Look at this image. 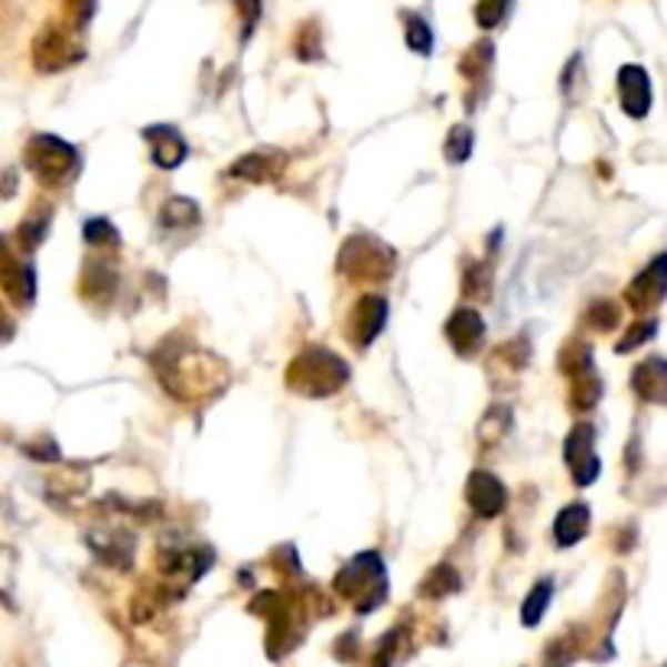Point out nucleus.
Returning <instances> with one entry per match:
<instances>
[{"mask_svg": "<svg viewBox=\"0 0 667 667\" xmlns=\"http://www.w3.org/2000/svg\"><path fill=\"white\" fill-rule=\"evenodd\" d=\"M235 7L241 13V40H247L261 20V0H235Z\"/></svg>", "mask_w": 667, "mask_h": 667, "instance_id": "nucleus-38", "label": "nucleus"}, {"mask_svg": "<svg viewBox=\"0 0 667 667\" xmlns=\"http://www.w3.org/2000/svg\"><path fill=\"white\" fill-rule=\"evenodd\" d=\"M473 141H476L473 131H469L466 124H456V128L449 131V138H446V146H443V150H446V163H453V166H456V163H466L469 153H473Z\"/></svg>", "mask_w": 667, "mask_h": 667, "instance_id": "nucleus-29", "label": "nucleus"}, {"mask_svg": "<svg viewBox=\"0 0 667 667\" xmlns=\"http://www.w3.org/2000/svg\"><path fill=\"white\" fill-rule=\"evenodd\" d=\"M199 222H202V212L186 195H173L160 212V229L163 232H192V229H199Z\"/></svg>", "mask_w": 667, "mask_h": 667, "instance_id": "nucleus-20", "label": "nucleus"}, {"mask_svg": "<svg viewBox=\"0 0 667 667\" xmlns=\"http://www.w3.org/2000/svg\"><path fill=\"white\" fill-rule=\"evenodd\" d=\"M384 323H387V300L384 296H362L352 310L348 320V338L355 348H368L378 335H382Z\"/></svg>", "mask_w": 667, "mask_h": 667, "instance_id": "nucleus-9", "label": "nucleus"}, {"mask_svg": "<svg viewBox=\"0 0 667 667\" xmlns=\"http://www.w3.org/2000/svg\"><path fill=\"white\" fill-rule=\"evenodd\" d=\"M85 241L95 247V251H101V247H118L121 244V235H118V229L108 222V219H89L85 222Z\"/></svg>", "mask_w": 667, "mask_h": 667, "instance_id": "nucleus-30", "label": "nucleus"}, {"mask_svg": "<svg viewBox=\"0 0 667 667\" xmlns=\"http://www.w3.org/2000/svg\"><path fill=\"white\" fill-rule=\"evenodd\" d=\"M512 10V0H478L476 3V23L482 30H495Z\"/></svg>", "mask_w": 667, "mask_h": 667, "instance_id": "nucleus-31", "label": "nucleus"}, {"mask_svg": "<svg viewBox=\"0 0 667 667\" xmlns=\"http://www.w3.org/2000/svg\"><path fill=\"white\" fill-rule=\"evenodd\" d=\"M404 20V40L417 55H429L433 52V30L421 13H401Z\"/></svg>", "mask_w": 667, "mask_h": 667, "instance_id": "nucleus-27", "label": "nucleus"}, {"mask_svg": "<svg viewBox=\"0 0 667 667\" xmlns=\"http://www.w3.org/2000/svg\"><path fill=\"white\" fill-rule=\"evenodd\" d=\"M150 365L176 401H205L229 384V365L183 335H170L153 348Z\"/></svg>", "mask_w": 667, "mask_h": 667, "instance_id": "nucleus-1", "label": "nucleus"}, {"mask_svg": "<svg viewBox=\"0 0 667 667\" xmlns=\"http://www.w3.org/2000/svg\"><path fill=\"white\" fill-rule=\"evenodd\" d=\"M631 387L641 401L648 404H665L667 401V362L661 355L645 358L635 372H631Z\"/></svg>", "mask_w": 667, "mask_h": 667, "instance_id": "nucleus-16", "label": "nucleus"}, {"mask_svg": "<svg viewBox=\"0 0 667 667\" xmlns=\"http://www.w3.org/2000/svg\"><path fill=\"white\" fill-rule=\"evenodd\" d=\"M550 599H554V579H540V583H534V589L527 593L525 606H522V621H525L527 628H534L537 621L544 619Z\"/></svg>", "mask_w": 667, "mask_h": 667, "instance_id": "nucleus-25", "label": "nucleus"}, {"mask_svg": "<svg viewBox=\"0 0 667 667\" xmlns=\"http://www.w3.org/2000/svg\"><path fill=\"white\" fill-rule=\"evenodd\" d=\"M394 264H397L394 247L384 244L382 239H375V235H368V232L352 235L338 251V271L345 277H352L355 284H372V281L391 277Z\"/></svg>", "mask_w": 667, "mask_h": 667, "instance_id": "nucleus-4", "label": "nucleus"}, {"mask_svg": "<svg viewBox=\"0 0 667 667\" xmlns=\"http://www.w3.org/2000/svg\"><path fill=\"white\" fill-rule=\"evenodd\" d=\"M466 502H469V508L476 512L478 518H495L508 505V488H505V482L498 476H492L485 469H476L469 476V482H466Z\"/></svg>", "mask_w": 667, "mask_h": 667, "instance_id": "nucleus-10", "label": "nucleus"}, {"mask_svg": "<svg viewBox=\"0 0 667 667\" xmlns=\"http://www.w3.org/2000/svg\"><path fill=\"white\" fill-rule=\"evenodd\" d=\"M459 586H463L459 573L453 570L449 564H439V567L429 570L424 586H421V593H424L427 599H443V596H449V593H459Z\"/></svg>", "mask_w": 667, "mask_h": 667, "instance_id": "nucleus-26", "label": "nucleus"}, {"mask_svg": "<svg viewBox=\"0 0 667 667\" xmlns=\"http://www.w3.org/2000/svg\"><path fill=\"white\" fill-rule=\"evenodd\" d=\"M118 290V271L108 261H92L82 274V296L92 303H108Z\"/></svg>", "mask_w": 667, "mask_h": 667, "instance_id": "nucleus-19", "label": "nucleus"}, {"mask_svg": "<svg viewBox=\"0 0 667 667\" xmlns=\"http://www.w3.org/2000/svg\"><path fill=\"white\" fill-rule=\"evenodd\" d=\"M17 239L23 244V251H33L40 241L47 239V219H27V222L17 229Z\"/></svg>", "mask_w": 667, "mask_h": 667, "instance_id": "nucleus-36", "label": "nucleus"}, {"mask_svg": "<svg viewBox=\"0 0 667 667\" xmlns=\"http://www.w3.org/2000/svg\"><path fill=\"white\" fill-rule=\"evenodd\" d=\"M619 104L635 121H641L651 111V79L641 65H621L619 69Z\"/></svg>", "mask_w": 667, "mask_h": 667, "instance_id": "nucleus-14", "label": "nucleus"}, {"mask_svg": "<svg viewBox=\"0 0 667 667\" xmlns=\"http://www.w3.org/2000/svg\"><path fill=\"white\" fill-rule=\"evenodd\" d=\"M394 641H397V628L384 638L382 645H378V651H375V665L372 667H391V658H394Z\"/></svg>", "mask_w": 667, "mask_h": 667, "instance_id": "nucleus-40", "label": "nucleus"}, {"mask_svg": "<svg viewBox=\"0 0 667 667\" xmlns=\"http://www.w3.org/2000/svg\"><path fill=\"white\" fill-rule=\"evenodd\" d=\"M296 55H300V59H306V62H316V59L323 55L316 23H310L306 30H300V40H296Z\"/></svg>", "mask_w": 667, "mask_h": 667, "instance_id": "nucleus-35", "label": "nucleus"}, {"mask_svg": "<svg viewBox=\"0 0 667 667\" xmlns=\"http://www.w3.org/2000/svg\"><path fill=\"white\" fill-rule=\"evenodd\" d=\"M89 547L98 560H104L114 570H128L134 564V537L118 527H98L89 534Z\"/></svg>", "mask_w": 667, "mask_h": 667, "instance_id": "nucleus-13", "label": "nucleus"}, {"mask_svg": "<svg viewBox=\"0 0 667 667\" xmlns=\"http://www.w3.org/2000/svg\"><path fill=\"white\" fill-rule=\"evenodd\" d=\"M589 530V505L583 502H573L567 508L557 512V522H554V540L557 547H573L586 537Z\"/></svg>", "mask_w": 667, "mask_h": 667, "instance_id": "nucleus-18", "label": "nucleus"}, {"mask_svg": "<svg viewBox=\"0 0 667 667\" xmlns=\"http://www.w3.org/2000/svg\"><path fill=\"white\" fill-rule=\"evenodd\" d=\"M143 141L150 143V156L160 170H176L186 156L190 146L183 141V134L173 124H150L143 128Z\"/></svg>", "mask_w": 667, "mask_h": 667, "instance_id": "nucleus-11", "label": "nucleus"}, {"mask_svg": "<svg viewBox=\"0 0 667 667\" xmlns=\"http://www.w3.org/2000/svg\"><path fill=\"white\" fill-rule=\"evenodd\" d=\"M667 293V257L665 254H658L651 264H648V271H641L631 286H628V293H625V300L635 306V310H655L661 300H665Z\"/></svg>", "mask_w": 667, "mask_h": 667, "instance_id": "nucleus-15", "label": "nucleus"}, {"mask_svg": "<svg viewBox=\"0 0 667 667\" xmlns=\"http://www.w3.org/2000/svg\"><path fill=\"white\" fill-rule=\"evenodd\" d=\"M0 286L17 306H30L37 300V271L7 247V239H0Z\"/></svg>", "mask_w": 667, "mask_h": 667, "instance_id": "nucleus-8", "label": "nucleus"}, {"mask_svg": "<svg viewBox=\"0 0 667 667\" xmlns=\"http://www.w3.org/2000/svg\"><path fill=\"white\" fill-rule=\"evenodd\" d=\"M23 160H27L30 173L43 186H65L75 176V170H79V150L69 141L55 138V134L30 138Z\"/></svg>", "mask_w": 667, "mask_h": 667, "instance_id": "nucleus-5", "label": "nucleus"}, {"mask_svg": "<svg viewBox=\"0 0 667 667\" xmlns=\"http://www.w3.org/2000/svg\"><path fill=\"white\" fill-rule=\"evenodd\" d=\"M492 55H495V49L488 40H478L469 47V52L459 59V72H463V79L466 82H473V85H482L485 82V75H488V65H492Z\"/></svg>", "mask_w": 667, "mask_h": 667, "instance_id": "nucleus-21", "label": "nucleus"}, {"mask_svg": "<svg viewBox=\"0 0 667 667\" xmlns=\"http://www.w3.org/2000/svg\"><path fill=\"white\" fill-rule=\"evenodd\" d=\"M655 333H658V323H655V320L635 323V326L628 330V335H625V338L619 342V352H631L635 345H641V342H651Z\"/></svg>", "mask_w": 667, "mask_h": 667, "instance_id": "nucleus-37", "label": "nucleus"}, {"mask_svg": "<svg viewBox=\"0 0 667 667\" xmlns=\"http://www.w3.org/2000/svg\"><path fill=\"white\" fill-rule=\"evenodd\" d=\"M576 658V641L573 638H554L544 651V667H567Z\"/></svg>", "mask_w": 667, "mask_h": 667, "instance_id": "nucleus-34", "label": "nucleus"}, {"mask_svg": "<svg viewBox=\"0 0 667 667\" xmlns=\"http://www.w3.org/2000/svg\"><path fill=\"white\" fill-rule=\"evenodd\" d=\"M79 59H82V49L75 47L69 30H62L55 23H49L47 30H40L37 43H33V65L40 72H62Z\"/></svg>", "mask_w": 667, "mask_h": 667, "instance_id": "nucleus-7", "label": "nucleus"}, {"mask_svg": "<svg viewBox=\"0 0 667 667\" xmlns=\"http://www.w3.org/2000/svg\"><path fill=\"white\" fill-rule=\"evenodd\" d=\"M527 358H530V345H527L525 335H518V338H512V342H505V345H498V348L492 352V362H488V368H495V365H505V368H508V375H505V378H515L522 368H527Z\"/></svg>", "mask_w": 667, "mask_h": 667, "instance_id": "nucleus-22", "label": "nucleus"}, {"mask_svg": "<svg viewBox=\"0 0 667 667\" xmlns=\"http://www.w3.org/2000/svg\"><path fill=\"white\" fill-rule=\"evenodd\" d=\"M508 429H512V411L508 407H492V411H485V417L478 424V439L482 443H498Z\"/></svg>", "mask_w": 667, "mask_h": 667, "instance_id": "nucleus-28", "label": "nucleus"}, {"mask_svg": "<svg viewBox=\"0 0 667 667\" xmlns=\"http://www.w3.org/2000/svg\"><path fill=\"white\" fill-rule=\"evenodd\" d=\"M586 323H589L593 330H599V333H609V330H616V326H619V306H616V303H609V300H603V303H593V306H589V313H586Z\"/></svg>", "mask_w": 667, "mask_h": 667, "instance_id": "nucleus-33", "label": "nucleus"}, {"mask_svg": "<svg viewBox=\"0 0 667 667\" xmlns=\"http://www.w3.org/2000/svg\"><path fill=\"white\" fill-rule=\"evenodd\" d=\"M348 362L326 345H306L286 368V387L303 397H333L348 384Z\"/></svg>", "mask_w": 667, "mask_h": 667, "instance_id": "nucleus-2", "label": "nucleus"}, {"mask_svg": "<svg viewBox=\"0 0 667 667\" xmlns=\"http://www.w3.org/2000/svg\"><path fill=\"white\" fill-rule=\"evenodd\" d=\"M13 333H17V323H13V316H10V313L0 306V345H3V342H10Z\"/></svg>", "mask_w": 667, "mask_h": 667, "instance_id": "nucleus-41", "label": "nucleus"}, {"mask_svg": "<svg viewBox=\"0 0 667 667\" xmlns=\"http://www.w3.org/2000/svg\"><path fill=\"white\" fill-rule=\"evenodd\" d=\"M466 296L469 300H488L492 296V267H485V264H473L469 271H466Z\"/></svg>", "mask_w": 667, "mask_h": 667, "instance_id": "nucleus-32", "label": "nucleus"}, {"mask_svg": "<svg viewBox=\"0 0 667 667\" xmlns=\"http://www.w3.org/2000/svg\"><path fill=\"white\" fill-rule=\"evenodd\" d=\"M560 372L564 375H583V372H589L593 368V345L589 342H583V338H570L564 348H560Z\"/></svg>", "mask_w": 667, "mask_h": 667, "instance_id": "nucleus-24", "label": "nucleus"}, {"mask_svg": "<svg viewBox=\"0 0 667 667\" xmlns=\"http://www.w3.org/2000/svg\"><path fill=\"white\" fill-rule=\"evenodd\" d=\"M281 170H284V156L267 153V150H254V153H244L241 160L232 163L229 176H232V180H244V183H267V180H274Z\"/></svg>", "mask_w": 667, "mask_h": 667, "instance_id": "nucleus-17", "label": "nucleus"}, {"mask_svg": "<svg viewBox=\"0 0 667 667\" xmlns=\"http://www.w3.org/2000/svg\"><path fill=\"white\" fill-rule=\"evenodd\" d=\"M335 593L345 596L358 613H372L387 599V573L384 560L375 550H365L352 557L342 570L335 573Z\"/></svg>", "mask_w": 667, "mask_h": 667, "instance_id": "nucleus-3", "label": "nucleus"}, {"mask_svg": "<svg viewBox=\"0 0 667 667\" xmlns=\"http://www.w3.org/2000/svg\"><path fill=\"white\" fill-rule=\"evenodd\" d=\"M564 459L573 482L579 488H589L599 478V456H596V429L589 424H576L564 439Z\"/></svg>", "mask_w": 667, "mask_h": 667, "instance_id": "nucleus-6", "label": "nucleus"}, {"mask_svg": "<svg viewBox=\"0 0 667 667\" xmlns=\"http://www.w3.org/2000/svg\"><path fill=\"white\" fill-rule=\"evenodd\" d=\"M65 10H69L72 27L82 30V27L92 20V13H95V0H65Z\"/></svg>", "mask_w": 667, "mask_h": 667, "instance_id": "nucleus-39", "label": "nucleus"}, {"mask_svg": "<svg viewBox=\"0 0 667 667\" xmlns=\"http://www.w3.org/2000/svg\"><path fill=\"white\" fill-rule=\"evenodd\" d=\"M446 338H449V345H453L456 355H463V358L476 355L478 348H482V342H485V320L478 316V310L459 306L449 316V323H446Z\"/></svg>", "mask_w": 667, "mask_h": 667, "instance_id": "nucleus-12", "label": "nucleus"}, {"mask_svg": "<svg viewBox=\"0 0 667 667\" xmlns=\"http://www.w3.org/2000/svg\"><path fill=\"white\" fill-rule=\"evenodd\" d=\"M599 397H603V382H599V375H596L593 368L583 372V375H573V384H570L573 411H593V407L599 404Z\"/></svg>", "mask_w": 667, "mask_h": 667, "instance_id": "nucleus-23", "label": "nucleus"}]
</instances>
